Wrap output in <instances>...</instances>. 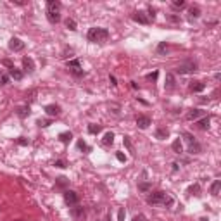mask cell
I'll list each match as a JSON object with an SVG mask.
<instances>
[{"label":"cell","instance_id":"1","mask_svg":"<svg viewBox=\"0 0 221 221\" xmlns=\"http://www.w3.org/2000/svg\"><path fill=\"white\" fill-rule=\"evenodd\" d=\"M147 202L152 204V206H157V204H162V206H171L173 204V197L168 195L164 192H154L147 197Z\"/></svg>","mask_w":221,"mask_h":221},{"label":"cell","instance_id":"2","mask_svg":"<svg viewBox=\"0 0 221 221\" xmlns=\"http://www.w3.org/2000/svg\"><path fill=\"white\" fill-rule=\"evenodd\" d=\"M109 38V31L105 28H92L88 31V40L95 41V43H104Z\"/></svg>","mask_w":221,"mask_h":221},{"label":"cell","instance_id":"3","mask_svg":"<svg viewBox=\"0 0 221 221\" xmlns=\"http://www.w3.org/2000/svg\"><path fill=\"white\" fill-rule=\"evenodd\" d=\"M176 71H178L180 74H186V73H193V71H197V64H195L193 61H186V62H183V64H180Z\"/></svg>","mask_w":221,"mask_h":221},{"label":"cell","instance_id":"4","mask_svg":"<svg viewBox=\"0 0 221 221\" xmlns=\"http://www.w3.org/2000/svg\"><path fill=\"white\" fill-rule=\"evenodd\" d=\"M64 200L68 202L69 206H73V204L78 202V193L73 192V190H66V192H64Z\"/></svg>","mask_w":221,"mask_h":221},{"label":"cell","instance_id":"5","mask_svg":"<svg viewBox=\"0 0 221 221\" xmlns=\"http://www.w3.org/2000/svg\"><path fill=\"white\" fill-rule=\"evenodd\" d=\"M9 48L14 50V52H19V50L24 48V43H23L19 38H11V41H9Z\"/></svg>","mask_w":221,"mask_h":221},{"label":"cell","instance_id":"6","mask_svg":"<svg viewBox=\"0 0 221 221\" xmlns=\"http://www.w3.org/2000/svg\"><path fill=\"white\" fill-rule=\"evenodd\" d=\"M137 126L138 128H142V130L149 128V126H150V117L149 116H138L137 117Z\"/></svg>","mask_w":221,"mask_h":221},{"label":"cell","instance_id":"7","mask_svg":"<svg viewBox=\"0 0 221 221\" xmlns=\"http://www.w3.org/2000/svg\"><path fill=\"white\" fill-rule=\"evenodd\" d=\"M133 21H137V23H140V24H147L150 19L147 17V14H144V12H140V11H138V12L133 14Z\"/></svg>","mask_w":221,"mask_h":221},{"label":"cell","instance_id":"8","mask_svg":"<svg viewBox=\"0 0 221 221\" xmlns=\"http://www.w3.org/2000/svg\"><path fill=\"white\" fill-rule=\"evenodd\" d=\"M45 112H47L48 116H59V114H61V107L55 105V104H50V105L45 107Z\"/></svg>","mask_w":221,"mask_h":221},{"label":"cell","instance_id":"9","mask_svg":"<svg viewBox=\"0 0 221 221\" xmlns=\"http://www.w3.org/2000/svg\"><path fill=\"white\" fill-rule=\"evenodd\" d=\"M48 12H59L61 11V2L57 0H48Z\"/></svg>","mask_w":221,"mask_h":221},{"label":"cell","instance_id":"10","mask_svg":"<svg viewBox=\"0 0 221 221\" xmlns=\"http://www.w3.org/2000/svg\"><path fill=\"white\" fill-rule=\"evenodd\" d=\"M23 68L26 69V71H33V69H35L33 59H29V57H24V59H23Z\"/></svg>","mask_w":221,"mask_h":221},{"label":"cell","instance_id":"11","mask_svg":"<svg viewBox=\"0 0 221 221\" xmlns=\"http://www.w3.org/2000/svg\"><path fill=\"white\" fill-rule=\"evenodd\" d=\"M204 88H206V85L202 81H192L190 83V90H192V92H202Z\"/></svg>","mask_w":221,"mask_h":221},{"label":"cell","instance_id":"12","mask_svg":"<svg viewBox=\"0 0 221 221\" xmlns=\"http://www.w3.org/2000/svg\"><path fill=\"white\" fill-rule=\"evenodd\" d=\"M199 116H202V110H199V109H192V110H188V112H186V119H188V121L197 119Z\"/></svg>","mask_w":221,"mask_h":221},{"label":"cell","instance_id":"13","mask_svg":"<svg viewBox=\"0 0 221 221\" xmlns=\"http://www.w3.org/2000/svg\"><path fill=\"white\" fill-rule=\"evenodd\" d=\"M9 74H11V78H14L16 81H19V80H23V73H21L19 69H16L14 66L11 68V71H9Z\"/></svg>","mask_w":221,"mask_h":221},{"label":"cell","instance_id":"14","mask_svg":"<svg viewBox=\"0 0 221 221\" xmlns=\"http://www.w3.org/2000/svg\"><path fill=\"white\" fill-rule=\"evenodd\" d=\"M219 188H221V180H214L211 185V193L213 195H219Z\"/></svg>","mask_w":221,"mask_h":221},{"label":"cell","instance_id":"15","mask_svg":"<svg viewBox=\"0 0 221 221\" xmlns=\"http://www.w3.org/2000/svg\"><path fill=\"white\" fill-rule=\"evenodd\" d=\"M71 138H73V133H71V131H64V133L59 135V140H61L62 144H69Z\"/></svg>","mask_w":221,"mask_h":221},{"label":"cell","instance_id":"16","mask_svg":"<svg viewBox=\"0 0 221 221\" xmlns=\"http://www.w3.org/2000/svg\"><path fill=\"white\" fill-rule=\"evenodd\" d=\"M156 137L161 138V140H164V138L169 137V130H168V128H159V130L156 131Z\"/></svg>","mask_w":221,"mask_h":221},{"label":"cell","instance_id":"17","mask_svg":"<svg viewBox=\"0 0 221 221\" xmlns=\"http://www.w3.org/2000/svg\"><path fill=\"white\" fill-rule=\"evenodd\" d=\"M209 123H211V117L207 116V117H202L199 123H197V126H199L200 130H207V128H209Z\"/></svg>","mask_w":221,"mask_h":221},{"label":"cell","instance_id":"18","mask_svg":"<svg viewBox=\"0 0 221 221\" xmlns=\"http://www.w3.org/2000/svg\"><path fill=\"white\" fill-rule=\"evenodd\" d=\"M173 150L176 152V154H181V150H183V145H181V140H180V138H176V140H174V142H173Z\"/></svg>","mask_w":221,"mask_h":221},{"label":"cell","instance_id":"19","mask_svg":"<svg viewBox=\"0 0 221 221\" xmlns=\"http://www.w3.org/2000/svg\"><path fill=\"white\" fill-rule=\"evenodd\" d=\"M100 130H102V126H100V124H95V123L88 124V133H92V135H97V133H100Z\"/></svg>","mask_w":221,"mask_h":221},{"label":"cell","instance_id":"20","mask_svg":"<svg viewBox=\"0 0 221 221\" xmlns=\"http://www.w3.org/2000/svg\"><path fill=\"white\" fill-rule=\"evenodd\" d=\"M17 116H19V117L29 116V107H28V105H21L19 109H17Z\"/></svg>","mask_w":221,"mask_h":221},{"label":"cell","instance_id":"21","mask_svg":"<svg viewBox=\"0 0 221 221\" xmlns=\"http://www.w3.org/2000/svg\"><path fill=\"white\" fill-rule=\"evenodd\" d=\"M47 17L50 23H59L61 21V16H59V12H48L47 11Z\"/></svg>","mask_w":221,"mask_h":221},{"label":"cell","instance_id":"22","mask_svg":"<svg viewBox=\"0 0 221 221\" xmlns=\"http://www.w3.org/2000/svg\"><path fill=\"white\" fill-rule=\"evenodd\" d=\"M166 88H174V76L173 74H166Z\"/></svg>","mask_w":221,"mask_h":221},{"label":"cell","instance_id":"23","mask_svg":"<svg viewBox=\"0 0 221 221\" xmlns=\"http://www.w3.org/2000/svg\"><path fill=\"white\" fill-rule=\"evenodd\" d=\"M188 152H190V154H200V145L197 144V142L190 144V147H188Z\"/></svg>","mask_w":221,"mask_h":221},{"label":"cell","instance_id":"24","mask_svg":"<svg viewBox=\"0 0 221 221\" xmlns=\"http://www.w3.org/2000/svg\"><path fill=\"white\" fill-rule=\"evenodd\" d=\"M71 214H73L74 218H81L83 214H85V211H83V207H73V209H71Z\"/></svg>","mask_w":221,"mask_h":221},{"label":"cell","instance_id":"25","mask_svg":"<svg viewBox=\"0 0 221 221\" xmlns=\"http://www.w3.org/2000/svg\"><path fill=\"white\" fill-rule=\"evenodd\" d=\"M112 142H114V135H112L110 131L105 133V135H104V145H110Z\"/></svg>","mask_w":221,"mask_h":221},{"label":"cell","instance_id":"26","mask_svg":"<svg viewBox=\"0 0 221 221\" xmlns=\"http://www.w3.org/2000/svg\"><path fill=\"white\" fill-rule=\"evenodd\" d=\"M200 186L199 185H192L190 186V188H188V193H190V195H200Z\"/></svg>","mask_w":221,"mask_h":221},{"label":"cell","instance_id":"27","mask_svg":"<svg viewBox=\"0 0 221 221\" xmlns=\"http://www.w3.org/2000/svg\"><path fill=\"white\" fill-rule=\"evenodd\" d=\"M66 28L71 29V31H74L76 29V21L74 19H66Z\"/></svg>","mask_w":221,"mask_h":221},{"label":"cell","instance_id":"28","mask_svg":"<svg viewBox=\"0 0 221 221\" xmlns=\"http://www.w3.org/2000/svg\"><path fill=\"white\" fill-rule=\"evenodd\" d=\"M152 188L150 183H138V190H142V192H149Z\"/></svg>","mask_w":221,"mask_h":221},{"label":"cell","instance_id":"29","mask_svg":"<svg viewBox=\"0 0 221 221\" xmlns=\"http://www.w3.org/2000/svg\"><path fill=\"white\" fill-rule=\"evenodd\" d=\"M166 50H168V43H166V41H161L159 47H157V54H164Z\"/></svg>","mask_w":221,"mask_h":221},{"label":"cell","instance_id":"30","mask_svg":"<svg viewBox=\"0 0 221 221\" xmlns=\"http://www.w3.org/2000/svg\"><path fill=\"white\" fill-rule=\"evenodd\" d=\"M78 149H80V150H86V152L90 150V147H88L86 144H85L83 140H80V142H78Z\"/></svg>","mask_w":221,"mask_h":221},{"label":"cell","instance_id":"31","mask_svg":"<svg viewBox=\"0 0 221 221\" xmlns=\"http://www.w3.org/2000/svg\"><path fill=\"white\" fill-rule=\"evenodd\" d=\"M190 14H192L193 17H199V16H200V9H199V7H190Z\"/></svg>","mask_w":221,"mask_h":221},{"label":"cell","instance_id":"32","mask_svg":"<svg viewBox=\"0 0 221 221\" xmlns=\"http://www.w3.org/2000/svg\"><path fill=\"white\" fill-rule=\"evenodd\" d=\"M71 73H73L74 76H83V69H81V66H80V68H73V69H71Z\"/></svg>","mask_w":221,"mask_h":221},{"label":"cell","instance_id":"33","mask_svg":"<svg viewBox=\"0 0 221 221\" xmlns=\"http://www.w3.org/2000/svg\"><path fill=\"white\" fill-rule=\"evenodd\" d=\"M57 185H59V186H66V185H68V178H64V176L57 178Z\"/></svg>","mask_w":221,"mask_h":221},{"label":"cell","instance_id":"34","mask_svg":"<svg viewBox=\"0 0 221 221\" xmlns=\"http://www.w3.org/2000/svg\"><path fill=\"white\" fill-rule=\"evenodd\" d=\"M173 7H176V9H181V7H185V0H174L173 2Z\"/></svg>","mask_w":221,"mask_h":221},{"label":"cell","instance_id":"35","mask_svg":"<svg viewBox=\"0 0 221 221\" xmlns=\"http://www.w3.org/2000/svg\"><path fill=\"white\" fill-rule=\"evenodd\" d=\"M50 123H52L50 119H40V121H38V126H41V128H45V126H48Z\"/></svg>","mask_w":221,"mask_h":221},{"label":"cell","instance_id":"36","mask_svg":"<svg viewBox=\"0 0 221 221\" xmlns=\"http://www.w3.org/2000/svg\"><path fill=\"white\" fill-rule=\"evenodd\" d=\"M123 142H124V145L128 147V150H130V152H133V145H131L130 138H128V137H124V140H123Z\"/></svg>","mask_w":221,"mask_h":221},{"label":"cell","instance_id":"37","mask_svg":"<svg viewBox=\"0 0 221 221\" xmlns=\"http://www.w3.org/2000/svg\"><path fill=\"white\" fill-rule=\"evenodd\" d=\"M68 68H69V69L80 68V61H69V62H68Z\"/></svg>","mask_w":221,"mask_h":221},{"label":"cell","instance_id":"38","mask_svg":"<svg viewBox=\"0 0 221 221\" xmlns=\"http://www.w3.org/2000/svg\"><path fill=\"white\" fill-rule=\"evenodd\" d=\"M157 71H154V73H150V74H147V80H150V81H156L157 80Z\"/></svg>","mask_w":221,"mask_h":221},{"label":"cell","instance_id":"39","mask_svg":"<svg viewBox=\"0 0 221 221\" xmlns=\"http://www.w3.org/2000/svg\"><path fill=\"white\" fill-rule=\"evenodd\" d=\"M116 159L121 161V162H124V161H126V156H124L123 152H116Z\"/></svg>","mask_w":221,"mask_h":221},{"label":"cell","instance_id":"40","mask_svg":"<svg viewBox=\"0 0 221 221\" xmlns=\"http://www.w3.org/2000/svg\"><path fill=\"white\" fill-rule=\"evenodd\" d=\"M124 216H126L124 209H119V213H117V221H124Z\"/></svg>","mask_w":221,"mask_h":221},{"label":"cell","instance_id":"41","mask_svg":"<svg viewBox=\"0 0 221 221\" xmlns=\"http://www.w3.org/2000/svg\"><path fill=\"white\" fill-rule=\"evenodd\" d=\"M147 17L154 21V17H156V9H152V7H149V16H147Z\"/></svg>","mask_w":221,"mask_h":221},{"label":"cell","instance_id":"42","mask_svg":"<svg viewBox=\"0 0 221 221\" xmlns=\"http://www.w3.org/2000/svg\"><path fill=\"white\" fill-rule=\"evenodd\" d=\"M7 83H9V76L2 74V76H0V85H7Z\"/></svg>","mask_w":221,"mask_h":221},{"label":"cell","instance_id":"43","mask_svg":"<svg viewBox=\"0 0 221 221\" xmlns=\"http://www.w3.org/2000/svg\"><path fill=\"white\" fill-rule=\"evenodd\" d=\"M185 140L188 142V144H193V142H195V140H193V137H192V135H188V133H185Z\"/></svg>","mask_w":221,"mask_h":221},{"label":"cell","instance_id":"44","mask_svg":"<svg viewBox=\"0 0 221 221\" xmlns=\"http://www.w3.org/2000/svg\"><path fill=\"white\" fill-rule=\"evenodd\" d=\"M17 144H19V145H28L29 142H28L26 138H23V137H21V138H17Z\"/></svg>","mask_w":221,"mask_h":221},{"label":"cell","instance_id":"45","mask_svg":"<svg viewBox=\"0 0 221 221\" xmlns=\"http://www.w3.org/2000/svg\"><path fill=\"white\" fill-rule=\"evenodd\" d=\"M55 168H66V164H64V161H55Z\"/></svg>","mask_w":221,"mask_h":221},{"label":"cell","instance_id":"46","mask_svg":"<svg viewBox=\"0 0 221 221\" xmlns=\"http://www.w3.org/2000/svg\"><path fill=\"white\" fill-rule=\"evenodd\" d=\"M109 81H110V85H112V86H116V85H117V83H116V78H114V76H110Z\"/></svg>","mask_w":221,"mask_h":221},{"label":"cell","instance_id":"47","mask_svg":"<svg viewBox=\"0 0 221 221\" xmlns=\"http://www.w3.org/2000/svg\"><path fill=\"white\" fill-rule=\"evenodd\" d=\"M144 219H145L144 216H137V218H133V221H144Z\"/></svg>","mask_w":221,"mask_h":221},{"label":"cell","instance_id":"48","mask_svg":"<svg viewBox=\"0 0 221 221\" xmlns=\"http://www.w3.org/2000/svg\"><path fill=\"white\" fill-rule=\"evenodd\" d=\"M169 19H171V21H174V23H176V21H180L178 17H176V16H169Z\"/></svg>","mask_w":221,"mask_h":221},{"label":"cell","instance_id":"49","mask_svg":"<svg viewBox=\"0 0 221 221\" xmlns=\"http://www.w3.org/2000/svg\"><path fill=\"white\" fill-rule=\"evenodd\" d=\"M17 221H23V219H17Z\"/></svg>","mask_w":221,"mask_h":221}]
</instances>
